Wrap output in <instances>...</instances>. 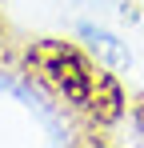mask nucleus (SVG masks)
I'll return each instance as SVG.
<instances>
[{"mask_svg":"<svg viewBox=\"0 0 144 148\" xmlns=\"http://www.w3.org/2000/svg\"><path fill=\"white\" fill-rule=\"evenodd\" d=\"M28 68H36V72L44 76L52 88H60L68 100H88V88H92V72H88V64L68 48V44H36V48L28 52Z\"/></svg>","mask_w":144,"mask_h":148,"instance_id":"obj_1","label":"nucleus"}]
</instances>
